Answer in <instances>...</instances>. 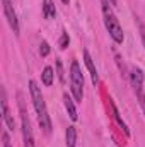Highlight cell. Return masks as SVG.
I'll return each mask as SVG.
<instances>
[{
	"mask_svg": "<svg viewBox=\"0 0 145 147\" xmlns=\"http://www.w3.org/2000/svg\"><path fill=\"white\" fill-rule=\"evenodd\" d=\"M140 33H142V41H144V45H145V26L140 22Z\"/></svg>",
	"mask_w": 145,
	"mask_h": 147,
	"instance_id": "obj_18",
	"label": "cell"
},
{
	"mask_svg": "<svg viewBox=\"0 0 145 147\" xmlns=\"http://www.w3.org/2000/svg\"><path fill=\"white\" fill-rule=\"evenodd\" d=\"M103 17H104V26H106V29H108L109 36L114 39V43L121 45L123 39H125L123 29H121V26H119V22H118V19H116L113 9L109 7V3L106 0H103Z\"/></svg>",
	"mask_w": 145,
	"mask_h": 147,
	"instance_id": "obj_2",
	"label": "cell"
},
{
	"mask_svg": "<svg viewBox=\"0 0 145 147\" xmlns=\"http://www.w3.org/2000/svg\"><path fill=\"white\" fill-rule=\"evenodd\" d=\"M43 16H44L46 19H55L56 10H55L53 0H44V3H43Z\"/></svg>",
	"mask_w": 145,
	"mask_h": 147,
	"instance_id": "obj_10",
	"label": "cell"
},
{
	"mask_svg": "<svg viewBox=\"0 0 145 147\" xmlns=\"http://www.w3.org/2000/svg\"><path fill=\"white\" fill-rule=\"evenodd\" d=\"M62 2H63V3H68V2H70V0H62Z\"/></svg>",
	"mask_w": 145,
	"mask_h": 147,
	"instance_id": "obj_19",
	"label": "cell"
},
{
	"mask_svg": "<svg viewBox=\"0 0 145 147\" xmlns=\"http://www.w3.org/2000/svg\"><path fill=\"white\" fill-rule=\"evenodd\" d=\"M84 62H85V67H87V69H89V72H91V77H92V84L96 86V84L99 82V77H97L96 65H94V62H92V57H91V53H89L87 50H84Z\"/></svg>",
	"mask_w": 145,
	"mask_h": 147,
	"instance_id": "obj_8",
	"label": "cell"
},
{
	"mask_svg": "<svg viewBox=\"0 0 145 147\" xmlns=\"http://www.w3.org/2000/svg\"><path fill=\"white\" fill-rule=\"evenodd\" d=\"M70 87H72L73 99L77 103H82L84 98V75L80 70V65L77 60H73L70 65Z\"/></svg>",
	"mask_w": 145,
	"mask_h": 147,
	"instance_id": "obj_3",
	"label": "cell"
},
{
	"mask_svg": "<svg viewBox=\"0 0 145 147\" xmlns=\"http://www.w3.org/2000/svg\"><path fill=\"white\" fill-rule=\"evenodd\" d=\"M56 72H58V79H60V82H65V72H63L62 60H56Z\"/></svg>",
	"mask_w": 145,
	"mask_h": 147,
	"instance_id": "obj_14",
	"label": "cell"
},
{
	"mask_svg": "<svg viewBox=\"0 0 145 147\" xmlns=\"http://www.w3.org/2000/svg\"><path fill=\"white\" fill-rule=\"evenodd\" d=\"M2 116H3V121H5L7 128H9L10 132H14V128H15V123H14V118H12L10 110H9V105H7L5 89H2Z\"/></svg>",
	"mask_w": 145,
	"mask_h": 147,
	"instance_id": "obj_6",
	"label": "cell"
},
{
	"mask_svg": "<svg viewBox=\"0 0 145 147\" xmlns=\"http://www.w3.org/2000/svg\"><path fill=\"white\" fill-rule=\"evenodd\" d=\"M39 53H41V57H48V53H50V45H48L46 41L41 43V46H39Z\"/></svg>",
	"mask_w": 145,
	"mask_h": 147,
	"instance_id": "obj_15",
	"label": "cell"
},
{
	"mask_svg": "<svg viewBox=\"0 0 145 147\" xmlns=\"http://www.w3.org/2000/svg\"><path fill=\"white\" fill-rule=\"evenodd\" d=\"M137 96H138V101H140V106L144 108V113H145V94H144V91H138V92H137Z\"/></svg>",
	"mask_w": 145,
	"mask_h": 147,
	"instance_id": "obj_16",
	"label": "cell"
},
{
	"mask_svg": "<svg viewBox=\"0 0 145 147\" xmlns=\"http://www.w3.org/2000/svg\"><path fill=\"white\" fill-rule=\"evenodd\" d=\"M63 105H65V110H67V113H68V116H70V120L72 121H75L77 118H79V115H77V110H75V105H73V99L65 92L63 94Z\"/></svg>",
	"mask_w": 145,
	"mask_h": 147,
	"instance_id": "obj_9",
	"label": "cell"
},
{
	"mask_svg": "<svg viewBox=\"0 0 145 147\" xmlns=\"http://www.w3.org/2000/svg\"><path fill=\"white\" fill-rule=\"evenodd\" d=\"M53 77H55V74H53V69H51V67H44V69H43L41 80H43L44 86H51V84H53Z\"/></svg>",
	"mask_w": 145,
	"mask_h": 147,
	"instance_id": "obj_12",
	"label": "cell"
},
{
	"mask_svg": "<svg viewBox=\"0 0 145 147\" xmlns=\"http://www.w3.org/2000/svg\"><path fill=\"white\" fill-rule=\"evenodd\" d=\"M29 91H31V98H33V105H34V110H36V115H38L39 127L43 128L44 134H50L51 132V120H50L44 98L41 94V89L38 87L36 80H29Z\"/></svg>",
	"mask_w": 145,
	"mask_h": 147,
	"instance_id": "obj_1",
	"label": "cell"
},
{
	"mask_svg": "<svg viewBox=\"0 0 145 147\" xmlns=\"http://www.w3.org/2000/svg\"><path fill=\"white\" fill-rule=\"evenodd\" d=\"M65 137H67V147H75V144H77V130H75V127L67 128Z\"/></svg>",
	"mask_w": 145,
	"mask_h": 147,
	"instance_id": "obj_11",
	"label": "cell"
},
{
	"mask_svg": "<svg viewBox=\"0 0 145 147\" xmlns=\"http://www.w3.org/2000/svg\"><path fill=\"white\" fill-rule=\"evenodd\" d=\"M21 106V123H22V137H24V147H36L34 146V137H33V130H31V121L29 116L24 110L22 101H19Z\"/></svg>",
	"mask_w": 145,
	"mask_h": 147,
	"instance_id": "obj_4",
	"label": "cell"
},
{
	"mask_svg": "<svg viewBox=\"0 0 145 147\" xmlns=\"http://www.w3.org/2000/svg\"><path fill=\"white\" fill-rule=\"evenodd\" d=\"M68 43H70L68 33H67V31H63V33H62V38H60V48H62V50H65V48L68 46Z\"/></svg>",
	"mask_w": 145,
	"mask_h": 147,
	"instance_id": "obj_13",
	"label": "cell"
},
{
	"mask_svg": "<svg viewBox=\"0 0 145 147\" xmlns=\"http://www.w3.org/2000/svg\"><path fill=\"white\" fill-rule=\"evenodd\" d=\"M2 139H3V147H12L10 139H9V135H7V134H3V135H2Z\"/></svg>",
	"mask_w": 145,
	"mask_h": 147,
	"instance_id": "obj_17",
	"label": "cell"
},
{
	"mask_svg": "<svg viewBox=\"0 0 145 147\" xmlns=\"http://www.w3.org/2000/svg\"><path fill=\"white\" fill-rule=\"evenodd\" d=\"M3 3V14H5V19L9 21L12 31L15 34H19V22H17V16H15V10H14V5L10 0H2Z\"/></svg>",
	"mask_w": 145,
	"mask_h": 147,
	"instance_id": "obj_5",
	"label": "cell"
},
{
	"mask_svg": "<svg viewBox=\"0 0 145 147\" xmlns=\"http://www.w3.org/2000/svg\"><path fill=\"white\" fill-rule=\"evenodd\" d=\"M130 79H132V86H133L135 92L142 91V86H144V74H142V70L137 69V67H133L132 74H130Z\"/></svg>",
	"mask_w": 145,
	"mask_h": 147,
	"instance_id": "obj_7",
	"label": "cell"
}]
</instances>
